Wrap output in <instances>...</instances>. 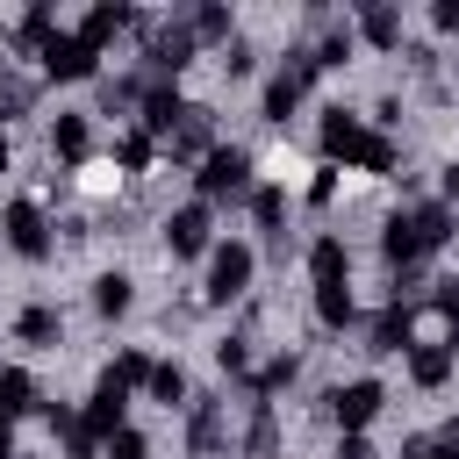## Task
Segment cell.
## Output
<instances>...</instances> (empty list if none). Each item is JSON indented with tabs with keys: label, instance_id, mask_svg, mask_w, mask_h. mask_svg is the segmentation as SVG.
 Returning a JSON list of instances; mask_svg holds the SVG:
<instances>
[{
	"label": "cell",
	"instance_id": "6da1fadb",
	"mask_svg": "<svg viewBox=\"0 0 459 459\" xmlns=\"http://www.w3.org/2000/svg\"><path fill=\"white\" fill-rule=\"evenodd\" d=\"M136 36H143V57H136V72H151V79H179L186 65H194V29H186V14H136Z\"/></svg>",
	"mask_w": 459,
	"mask_h": 459
},
{
	"label": "cell",
	"instance_id": "7a4b0ae2",
	"mask_svg": "<svg viewBox=\"0 0 459 459\" xmlns=\"http://www.w3.org/2000/svg\"><path fill=\"white\" fill-rule=\"evenodd\" d=\"M251 151L244 143H215L201 165H194V201H208V208H222V201H251Z\"/></svg>",
	"mask_w": 459,
	"mask_h": 459
},
{
	"label": "cell",
	"instance_id": "3957f363",
	"mask_svg": "<svg viewBox=\"0 0 459 459\" xmlns=\"http://www.w3.org/2000/svg\"><path fill=\"white\" fill-rule=\"evenodd\" d=\"M251 273H258V251H251L244 237H215V251H208V280H201V301H208V308L251 301Z\"/></svg>",
	"mask_w": 459,
	"mask_h": 459
},
{
	"label": "cell",
	"instance_id": "277c9868",
	"mask_svg": "<svg viewBox=\"0 0 459 459\" xmlns=\"http://www.w3.org/2000/svg\"><path fill=\"white\" fill-rule=\"evenodd\" d=\"M323 409H330V423H337V437H366V423L387 409V387L373 380V373H359V380H344V387H330L323 394Z\"/></svg>",
	"mask_w": 459,
	"mask_h": 459
},
{
	"label": "cell",
	"instance_id": "5b68a950",
	"mask_svg": "<svg viewBox=\"0 0 459 459\" xmlns=\"http://www.w3.org/2000/svg\"><path fill=\"white\" fill-rule=\"evenodd\" d=\"M36 65H43V79H50V86H79V79H100V50H93L79 29H57V36L43 43V57H36Z\"/></svg>",
	"mask_w": 459,
	"mask_h": 459
},
{
	"label": "cell",
	"instance_id": "8992f818",
	"mask_svg": "<svg viewBox=\"0 0 459 459\" xmlns=\"http://www.w3.org/2000/svg\"><path fill=\"white\" fill-rule=\"evenodd\" d=\"M0 237H7V251L14 258H29V265H43L50 258V215H43V201H7V215H0Z\"/></svg>",
	"mask_w": 459,
	"mask_h": 459
},
{
	"label": "cell",
	"instance_id": "52a82bcc",
	"mask_svg": "<svg viewBox=\"0 0 459 459\" xmlns=\"http://www.w3.org/2000/svg\"><path fill=\"white\" fill-rule=\"evenodd\" d=\"M165 251L172 258H208L215 251V208L208 201H179L165 215Z\"/></svg>",
	"mask_w": 459,
	"mask_h": 459
},
{
	"label": "cell",
	"instance_id": "ba28073f",
	"mask_svg": "<svg viewBox=\"0 0 459 459\" xmlns=\"http://www.w3.org/2000/svg\"><path fill=\"white\" fill-rule=\"evenodd\" d=\"M215 143H222V136H215V108H201V100H186V115L172 122V136H165L158 151H165L172 165H201V158H208Z\"/></svg>",
	"mask_w": 459,
	"mask_h": 459
},
{
	"label": "cell",
	"instance_id": "9c48e42d",
	"mask_svg": "<svg viewBox=\"0 0 459 459\" xmlns=\"http://www.w3.org/2000/svg\"><path fill=\"white\" fill-rule=\"evenodd\" d=\"M230 452V409L222 394H194L186 409V459H222Z\"/></svg>",
	"mask_w": 459,
	"mask_h": 459
},
{
	"label": "cell",
	"instance_id": "30bf717a",
	"mask_svg": "<svg viewBox=\"0 0 459 459\" xmlns=\"http://www.w3.org/2000/svg\"><path fill=\"white\" fill-rule=\"evenodd\" d=\"M366 136H373V129H366L351 108H323V122H316V143H323L330 165H359V158H366Z\"/></svg>",
	"mask_w": 459,
	"mask_h": 459
},
{
	"label": "cell",
	"instance_id": "8fae6325",
	"mask_svg": "<svg viewBox=\"0 0 459 459\" xmlns=\"http://www.w3.org/2000/svg\"><path fill=\"white\" fill-rule=\"evenodd\" d=\"M359 351H373V359H409L416 351V308H402V301H387L380 316H366V344Z\"/></svg>",
	"mask_w": 459,
	"mask_h": 459
},
{
	"label": "cell",
	"instance_id": "7c38bea8",
	"mask_svg": "<svg viewBox=\"0 0 459 459\" xmlns=\"http://www.w3.org/2000/svg\"><path fill=\"white\" fill-rule=\"evenodd\" d=\"M79 423H86L100 445H108L115 430H129V387H122L115 373H100V380H93V394H86V409H79Z\"/></svg>",
	"mask_w": 459,
	"mask_h": 459
},
{
	"label": "cell",
	"instance_id": "4fadbf2b",
	"mask_svg": "<svg viewBox=\"0 0 459 459\" xmlns=\"http://www.w3.org/2000/svg\"><path fill=\"white\" fill-rule=\"evenodd\" d=\"M402 215H409V237H416V251H423V258H437V251L459 237V215H452L445 201H409Z\"/></svg>",
	"mask_w": 459,
	"mask_h": 459
},
{
	"label": "cell",
	"instance_id": "5bb4252c",
	"mask_svg": "<svg viewBox=\"0 0 459 459\" xmlns=\"http://www.w3.org/2000/svg\"><path fill=\"white\" fill-rule=\"evenodd\" d=\"M251 222L265 230V251H273V258L294 251V237H287V186H273V179L251 186Z\"/></svg>",
	"mask_w": 459,
	"mask_h": 459
},
{
	"label": "cell",
	"instance_id": "9a60e30c",
	"mask_svg": "<svg viewBox=\"0 0 459 459\" xmlns=\"http://www.w3.org/2000/svg\"><path fill=\"white\" fill-rule=\"evenodd\" d=\"M280 409L273 402H244V437H237V452L244 459H280Z\"/></svg>",
	"mask_w": 459,
	"mask_h": 459
},
{
	"label": "cell",
	"instance_id": "2e32d148",
	"mask_svg": "<svg viewBox=\"0 0 459 459\" xmlns=\"http://www.w3.org/2000/svg\"><path fill=\"white\" fill-rule=\"evenodd\" d=\"M14 337H22L29 351H57V344H65V308H57V301H29V308L14 316Z\"/></svg>",
	"mask_w": 459,
	"mask_h": 459
},
{
	"label": "cell",
	"instance_id": "e0dca14e",
	"mask_svg": "<svg viewBox=\"0 0 459 459\" xmlns=\"http://www.w3.org/2000/svg\"><path fill=\"white\" fill-rule=\"evenodd\" d=\"M36 93H43V72H22V65L0 57V129L22 122V115H36Z\"/></svg>",
	"mask_w": 459,
	"mask_h": 459
},
{
	"label": "cell",
	"instance_id": "ac0fdd59",
	"mask_svg": "<svg viewBox=\"0 0 459 459\" xmlns=\"http://www.w3.org/2000/svg\"><path fill=\"white\" fill-rule=\"evenodd\" d=\"M179 14H186V29H194L201 50H230V43H237V22H230L222 0H194V7H179Z\"/></svg>",
	"mask_w": 459,
	"mask_h": 459
},
{
	"label": "cell",
	"instance_id": "d6986e66",
	"mask_svg": "<svg viewBox=\"0 0 459 459\" xmlns=\"http://www.w3.org/2000/svg\"><path fill=\"white\" fill-rule=\"evenodd\" d=\"M351 29H359L366 50H402V7H387V0H366L351 14Z\"/></svg>",
	"mask_w": 459,
	"mask_h": 459
},
{
	"label": "cell",
	"instance_id": "ffe728a7",
	"mask_svg": "<svg viewBox=\"0 0 459 459\" xmlns=\"http://www.w3.org/2000/svg\"><path fill=\"white\" fill-rule=\"evenodd\" d=\"M50 36H57V7H50V0H36V7L7 29V50H14V57H43V43H50Z\"/></svg>",
	"mask_w": 459,
	"mask_h": 459
},
{
	"label": "cell",
	"instance_id": "44dd1931",
	"mask_svg": "<svg viewBox=\"0 0 459 459\" xmlns=\"http://www.w3.org/2000/svg\"><path fill=\"white\" fill-rule=\"evenodd\" d=\"M50 158L57 165H86L93 158V115H57L50 122Z\"/></svg>",
	"mask_w": 459,
	"mask_h": 459
},
{
	"label": "cell",
	"instance_id": "7402d4cb",
	"mask_svg": "<svg viewBox=\"0 0 459 459\" xmlns=\"http://www.w3.org/2000/svg\"><path fill=\"white\" fill-rule=\"evenodd\" d=\"M308 280H316V287L351 280V251H344V237H337V230H316V237H308Z\"/></svg>",
	"mask_w": 459,
	"mask_h": 459
},
{
	"label": "cell",
	"instance_id": "603a6c76",
	"mask_svg": "<svg viewBox=\"0 0 459 459\" xmlns=\"http://www.w3.org/2000/svg\"><path fill=\"white\" fill-rule=\"evenodd\" d=\"M50 394H43V380L29 373V366H0V416H36Z\"/></svg>",
	"mask_w": 459,
	"mask_h": 459
},
{
	"label": "cell",
	"instance_id": "cb8c5ba5",
	"mask_svg": "<svg viewBox=\"0 0 459 459\" xmlns=\"http://www.w3.org/2000/svg\"><path fill=\"white\" fill-rule=\"evenodd\" d=\"M122 29H136V7H122V0H100V7H86V14H79V36H86L93 50H108Z\"/></svg>",
	"mask_w": 459,
	"mask_h": 459
},
{
	"label": "cell",
	"instance_id": "d4e9b609",
	"mask_svg": "<svg viewBox=\"0 0 459 459\" xmlns=\"http://www.w3.org/2000/svg\"><path fill=\"white\" fill-rule=\"evenodd\" d=\"M301 100H308V86H301V79H294V72H273V79H265V93H258V115H265V122H273V129H287V122H294V108H301Z\"/></svg>",
	"mask_w": 459,
	"mask_h": 459
},
{
	"label": "cell",
	"instance_id": "484cf974",
	"mask_svg": "<svg viewBox=\"0 0 459 459\" xmlns=\"http://www.w3.org/2000/svg\"><path fill=\"white\" fill-rule=\"evenodd\" d=\"M294 373H301V351H294V344H287V351H273V359H258V373H251L244 402H273L280 387H294Z\"/></svg>",
	"mask_w": 459,
	"mask_h": 459
},
{
	"label": "cell",
	"instance_id": "4316f807",
	"mask_svg": "<svg viewBox=\"0 0 459 459\" xmlns=\"http://www.w3.org/2000/svg\"><path fill=\"white\" fill-rule=\"evenodd\" d=\"M43 416H50V430H57V445H65V459H100V437L65 409V402H43Z\"/></svg>",
	"mask_w": 459,
	"mask_h": 459
},
{
	"label": "cell",
	"instance_id": "83f0119b",
	"mask_svg": "<svg viewBox=\"0 0 459 459\" xmlns=\"http://www.w3.org/2000/svg\"><path fill=\"white\" fill-rule=\"evenodd\" d=\"M129 308H136V280H129L122 265H115V273H100V280H93V316H108V323H115V316H129Z\"/></svg>",
	"mask_w": 459,
	"mask_h": 459
},
{
	"label": "cell",
	"instance_id": "f1b7e54d",
	"mask_svg": "<svg viewBox=\"0 0 459 459\" xmlns=\"http://www.w3.org/2000/svg\"><path fill=\"white\" fill-rule=\"evenodd\" d=\"M316 323H323V330H351V323H359L351 280H330V287H316Z\"/></svg>",
	"mask_w": 459,
	"mask_h": 459
},
{
	"label": "cell",
	"instance_id": "f546056e",
	"mask_svg": "<svg viewBox=\"0 0 459 459\" xmlns=\"http://www.w3.org/2000/svg\"><path fill=\"white\" fill-rule=\"evenodd\" d=\"M452 366H459L452 344H416V351H409V387H445Z\"/></svg>",
	"mask_w": 459,
	"mask_h": 459
},
{
	"label": "cell",
	"instance_id": "4dcf8cb0",
	"mask_svg": "<svg viewBox=\"0 0 459 459\" xmlns=\"http://www.w3.org/2000/svg\"><path fill=\"white\" fill-rule=\"evenodd\" d=\"M143 394L165 402V409H194V387H186V366H179V359H158V373H151Z\"/></svg>",
	"mask_w": 459,
	"mask_h": 459
},
{
	"label": "cell",
	"instance_id": "1f68e13d",
	"mask_svg": "<svg viewBox=\"0 0 459 459\" xmlns=\"http://www.w3.org/2000/svg\"><path fill=\"white\" fill-rule=\"evenodd\" d=\"M151 158H158V136L129 122V129L115 136V172H151Z\"/></svg>",
	"mask_w": 459,
	"mask_h": 459
},
{
	"label": "cell",
	"instance_id": "d6a6232c",
	"mask_svg": "<svg viewBox=\"0 0 459 459\" xmlns=\"http://www.w3.org/2000/svg\"><path fill=\"white\" fill-rule=\"evenodd\" d=\"M215 366H222L237 387H251V373H258V359H251V330H230V337L215 344Z\"/></svg>",
	"mask_w": 459,
	"mask_h": 459
},
{
	"label": "cell",
	"instance_id": "836d02e7",
	"mask_svg": "<svg viewBox=\"0 0 459 459\" xmlns=\"http://www.w3.org/2000/svg\"><path fill=\"white\" fill-rule=\"evenodd\" d=\"M100 373H115V380H122V387L136 394V387H151V373H158V359H151V351H115V359H108Z\"/></svg>",
	"mask_w": 459,
	"mask_h": 459
},
{
	"label": "cell",
	"instance_id": "e575fe53",
	"mask_svg": "<svg viewBox=\"0 0 459 459\" xmlns=\"http://www.w3.org/2000/svg\"><path fill=\"white\" fill-rule=\"evenodd\" d=\"M100 459H151V437H143V430L129 423V430H115V437L100 445Z\"/></svg>",
	"mask_w": 459,
	"mask_h": 459
},
{
	"label": "cell",
	"instance_id": "d590c367",
	"mask_svg": "<svg viewBox=\"0 0 459 459\" xmlns=\"http://www.w3.org/2000/svg\"><path fill=\"white\" fill-rule=\"evenodd\" d=\"M430 308L445 316V330H459V280L445 273V280H430Z\"/></svg>",
	"mask_w": 459,
	"mask_h": 459
},
{
	"label": "cell",
	"instance_id": "8d00e7d4",
	"mask_svg": "<svg viewBox=\"0 0 459 459\" xmlns=\"http://www.w3.org/2000/svg\"><path fill=\"white\" fill-rule=\"evenodd\" d=\"M222 72H230V79H251V72H258V50H251V43L237 36V43L222 50Z\"/></svg>",
	"mask_w": 459,
	"mask_h": 459
},
{
	"label": "cell",
	"instance_id": "74e56055",
	"mask_svg": "<svg viewBox=\"0 0 459 459\" xmlns=\"http://www.w3.org/2000/svg\"><path fill=\"white\" fill-rule=\"evenodd\" d=\"M430 29H437V36H459V0H437V7H430Z\"/></svg>",
	"mask_w": 459,
	"mask_h": 459
},
{
	"label": "cell",
	"instance_id": "f35d334b",
	"mask_svg": "<svg viewBox=\"0 0 459 459\" xmlns=\"http://www.w3.org/2000/svg\"><path fill=\"white\" fill-rule=\"evenodd\" d=\"M437 201H445V208H459V158H452V165H437Z\"/></svg>",
	"mask_w": 459,
	"mask_h": 459
},
{
	"label": "cell",
	"instance_id": "ab89813d",
	"mask_svg": "<svg viewBox=\"0 0 459 459\" xmlns=\"http://www.w3.org/2000/svg\"><path fill=\"white\" fill-rule=\"evenodd\" d=\"M394 122H402V100L380 93V100H373V129H394Z\"/></svg>",
	"mask_w": 459,
	"mask_h": 459
},
{
	"label": "cell",
	"instance_id": "60d3db41",
	"mask_svg": "<svg viewBox=\"0 0 459 459\" xmlns=\"http://www.w3.org/2000/svg\"><path fill=\"white\" fill-rule=\"evenodd\" d=\"M330 194H337V165H323V172H316V179H308V201H316V208H323V201H330Z\"/></svg>",
	"mask_w": 459,
	"mask_h": 459
},
{
	"label": "cell",
	"instance_id": "b9f144b4",
	"mask_svg": "<svg viewBox=\"0 0 459 459\" xmlns=\"http://www.w3.org/2000/svg\"><path fill=\"white\" fill-rule=\"evenodd\" d=\"M330 459H380V452H373V437H337Z\"/></svg>",
	"mask_w": 459,
	"mask_h": 459
},
{
	"label": "cell",
	"instance_id": "7bdbcfd3",
	"mask_svg": "<svg viewBox=\"0 0 459 459\" xmlns=\"http://www.w3.org/2000/svg\"><path fill=\"white\" fill-rule=\"evenodd\" d=\"M0 459H14V416H0Z\"/></svg>",
	"mask_w": 459,
	"mask_h": 459
},
{
	"label": "cell",
	"instance_id": "ee69618b",
	"mask_svg": "<svg viewBox=\"0 0 459 459\" xmlns=\"http://www.w3.org/2000/svg\"><path fill=\"white\" fill-rule=\"evenodd\" d=\"M7 165H14V143H7V129H0V172H7Z\"/></svg>",
	"mask_w": 459,
	"mask_h": 459
},
{
	"label": "cell",
	"instance_id": "f6af8a7d",
	"mask_svg": "<svg viewBox=\"0 0 459 459\" xmlns=\"http://www.w3.org/2000/svg\"><path fill=\"white\" fill-rule=\"evenodd\" d=\"M437 437H445V445H452V452H459V416H452V423H445V430H437Z\"/></svg>",
	"mask_w": 459,
	"mask_h": 459
},
{
	"label": "cell",
	"instance_id": "bcb514c9",
	"mask_svg": "<svg viewBox=\"0 0 459 459\" xmlns=\"http://www.w3.org/2000/svg\"><path fill=\"white\" fill-rule=\"evenodd\" d=\"M14 459H22V452H14Z\"/></svg>",
	"mask_w": 459,
	"mask_h": 459
},
{
	"label": "cell",
	"instance_id": "7dc6e473",
	"mask_svg": "<svg viewBox=\"0 0 459 459\" xmlns=\"http://www.w3.org/2000/svg\"><path fill=\"white\" fill-rule=\"evenodd\" d=\"M452 65H459V57H452Z\"/></svg>",
	"mask_w": 459,
	"mask_h": 459
}]
</instances>
